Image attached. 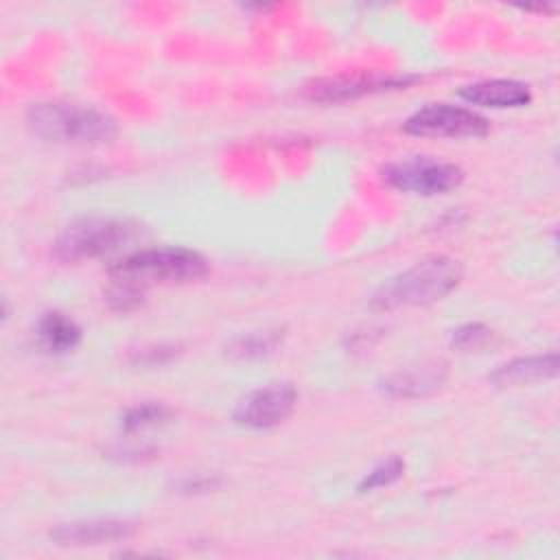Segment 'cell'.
<instances>
[{"instance_id":"7","label":"cell","mask_w":560,"mask_h":560,"mask_svg":"<svg viewBox=\"0 0 560 560\" xmlns=\"http://www.w3.org/2000/svg\"><path fill=\"white\" fill-rule=\"evenodd\" d=\"M295 400L298 392L291 383H267L238 400L234 420L249 429H271L289 418Z\"/></svg>"},{"instance_id":"1","label":"cell","mask_w":560,"mask_h":560,"mask_svg":"<svg viewBox=\"0 0 560 560\" xmlns=\"http://www.w3.org/2000/svg\"><path fill=\"white\" fill-rule=\"evenodd\" d=\"M462 280V265L448 256H429L383 282L370 304L376 311L424 306L448 295Z\"/></svg>"},{"instance_id":"15","label":"cell","mask_w":560,"mask_h":560,"mask_svg":"<svg viewBox=\"0 0 560 560\" xmlns=\"http://www.w3.org/2000/svg\"><path fill=\"white\" fill-rule=\"evenodd\" d=\"M168 416H171V409L164 407L162 402H144V405L131 407L122 416V427H125V431H140V429L155 427V424L164 422Z\"/></svg>"},{"instance_id":"3","label":"cell","mask_w":560,"mask_h":560,"mask_svg":"<svg viewBox=\"0 0 560 560\" xmlns=\"http://www.w3.org/2000/svg\"><path fill=\"white\" fill-rule=\"evenodd\" d=\"M208 262L199 252L186 247H149L125 256L109 269L114 282L144 293L155 282H190L206 276Z\"/></svg>"},{"instance_id":"6","label":"cell","mask_w":560,"mask_h":560,"mask_svg":"<svg viewBox=\"0 0 560 560\" xmlns=\"http://www.w3.org/2000/svg\"><path fill=\"white\" fill-rule=\"evenodd\" d=\"M488 120L470 107L431 103L413 112L405 120V131L411 136L438 138H479L488 133Z\"/></svg>"},{"instance_id":"9","label":"cell","mask_w":560,"mask_h":560,"mask_svg":"<svg viewBox=\"0 0 560 560\" xmlns=\"http://www.w3.org/2000/svg\"><path fill=\"white\" fill-rule=\"evenodd\" d=\"M136 525L122 518H90L61 523L50 529V538L59 545H103L125 540L133 534Z\"/></svg>"},{"instance_id":"4","label":"cell","mask_w":560,"mask_h":560,"mask_svg":"<svg viewBox=\"0 0 560 560\" xmlns=\"http://www.w3.org/2000/svg\"><path fill=\"white\" fill-rule=\"evenodd\" d=\"M140 225L120 217H81L57 236L55 252L63 260H83L105 256L129 243Z\"/></svg>"},{"instance_id":"8","label":"cell","mask_w":560,"mask_h":560,"mask_svg":"<svg viewBox=\"0 0 560 560\" xmlns=\"http://www.w3.org/2000/svg\"><path fill=\"white\" fill-rule=\"evenodd\" d=\"M413 77H389V74H339L317 79L304 88V96L317 103H343L365 94L383 90H396L411 83Z\"/></svg>"},{"instance_id":"13","label":"cell","mask_w":560,"mask_h":560,"mask_svg":"<svg viewBox=\"0 0 560 560\" xmlns=\"http://www.w3.org/2000/svg\"><path fill=\"white\" fill-rule=\"evenodd\" d=\"M37 337L48 352H68L79 346L81 328L66 313L48 311L37 322Z\"/></svg>"},{"instance_id":"16","label":"cell","mask_w":560,"mask_h":560,"mask_svg":"<svg viewBox=\"0 0 560 560\" xmlns=\"http://www.w3.org/2000/svg\"><path fill=\"white\" fill-rule=\"evenodd\" d=\"M492 341V330L479 322H468L462 324L459 328L453 330L451 343L455 350L459 352H472V350H481Z\"/></svg>"},{"instance_id":"11","label":"cell","mask_w":560,"mask_h":560,"mask_svg":"<svg viewBox=\"0 0 560 560\" xmlns=\"http://www.w3.org/2000/svg\"><path fill=\"white\" fill-rule=\"evenodd\" d=\"M446 365L440 361H427L413 368H402L383 378V392L396 398H418L442 385Z\"/></svg>"},{"instance_id":"17","label":"cell","mask_w":560,"mask_h":560,"mask_svg":"<svg viewBox=\"0 0 560 560\" xmlns=\"http://www.w3.org/2000/svg\"><path fill=\"white\" fill-rule=\"evenodd\" d=\"M405 470V462L400 457H389L381 464H376L359 483V492H368L374 488H385L389 483H394L396 479L402 477Z\"/></svg>"},{"instance_id":"5","label":"cell","mask_w":560,"mask_h":560,"mask_svg":"<svg viewBox=\"0 0 560 560\" xmlns=\"http://www.w3.org/2000/svg\"><path fill=\"white\" fill-rule=\"evenodd\" d=\"M381 175L387 186L402 192L424 195V197L444 195L455 186H459L464 177L459 166L435 160V158H427V155H413V158L389 162L383 166Z\"/></svg>"},{"instance_id":"18","label":"cell","mask_w":560,"mask_h":560,"mask_svg":"<svg viewBox=\"0 0 560 560\" xmlns=\"http://www.w3.org/2000/svg\"><path fill=\"white\" fill-rule=\"evenodd\" d=\"M175 354V348H147V350H142V352H138L136 354V361H142V363H162V361H166V359H171Z\"/></svg>"},{"instance_id":"12","label":"cell","mask_w":560,"mask_h":560,"mask_svg":"<svg viewBox=\"0 0 560 560\" xmlns=\"http://www.w3.org/2000/svg\"><path fill=\"white\" fill-rule=\"evenodd\" d=\"M556 372H558V354L556 352L529 354V357H518V359H512V361L499 365L490 374V381L497 385H521V383H534L540 378L556 376Z\"/></svg>"},{"instance_id":"10","label":"cell","mask_w":560,"mask_h":560,"mask_svg":"<svg viewBox=\"0 0 560 560\" xmlns=\"http://www.w3.org/2000/svg\"><path fill=\"white\" fill-rule=\"evenodd\" d=\"M459 96L479 107L505 109V107H523L532 101V90L527 83L516 79H486L459 90Z\"/></svg>"},{"instance_id":"14","label":"cell","mask_w":560,"mask_h":560,"mask_svg":"<svg viewBox=\"0 0 560 560\" xmlns=\"http://www.w3.org/2000/svg\"><path fill=\"white\" fill-rule=\"evenodd\" d=\"M282 335L280 330H262V332H247L236 339H232L225 348V352L234 359H256L262 354H269L278 343Z\"/></svg>"},{"instance_id":"2","label":"cell","mask_w":560,"mask_h":560,"mask_svg":"<svg viewBox=\"0 0 560 560\" xmlns=\"http://www.w3.org/2000/svg\"><path fill=\"white\" fill-rule=\"evenodd\" d=\"M28 127L44 140L72 142V144H96L107 142L116 136V120L96 109L63 101L33 103L26 112Z\"/></svg>"}]
</instances>
